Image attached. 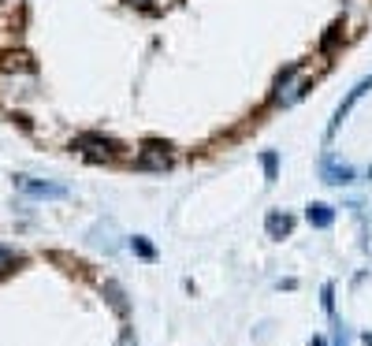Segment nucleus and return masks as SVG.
I'll return each mask as SVG.
<instances>
[{
  "label": "nucleus",
  "instance_id": "obj_1",
  "mask_svg": "<svg viewBox=\"0 0 372 346\" xmlns=\"http://www.w3.org/2000/svg\"><path fill=\"white\" fill-rule=\"evenodd\" d=\"M16 190H23L26 197H42V202H63L71 190L60 183H49V179H30V175H16Z\"/></svg>",
  "mask_w": 372,
  "mask_h": 346
},
{
  "label": "nucleus",
  "instance_id": "obj_2",
  "mask_svg": "<svg viewBox=\"0 0 372 346\" xmlns=\"http://www.w3.org/2000/svg\"><path fill=\"white\" fill-rule=\"evenodd\" d=\"M368 89H372V75H368V78H361V82H357V86H354L350 93H347V97H342V104H339V109H335V119H331V123H328V142H331V138H335V135H339L342 119H347V116L354 112V104H357V101H361V97H365V93H368Z\"/></svg>",
  "mask_w": 372,
  "mask_h": 346
},
{
  "label": "nucleus",
  "instance_id": "obj_3",
  "mask_svg": "<svg viewBox=\"0 0 372 346\" xmlns=\"http://www.w3.org/2000/svg\"><path fill=\"white\" fill-rule=\"evenodd\" d=\"M321 179H324L328 186H347V183L357 179V171H354L350 164H339L331 153H324V156H321Z\"/></svg>",
  "mask_w": 372,
  "mask_h": 346
},
{
  "label": "nucleus",
  "instance_id": "obj_4",
  "mask_svg": "<svg viewBox=\"0 0 372 346\" xmlns=\"http://www.w3.org/2000/svg\"><path fill=\"white\" fill-rule=\"evenodd\" d=\"M75 149L89 153L93 161H108V156H116V142L101 138V135H82V138H75Z\"/></svg>",
  "mask_w": 372,
  "mask_h": 346
},
{
  "label": "nucleus",
  "instance_id": "obj_5",
  "mask_svg": "<svg viewBox=\"0 0 372 346\" xmlns=\"http://www.w3.org/2000/svg\"><path fill=\"white\" fill-rule=\"evenodd\" d=\"M168 164H171V156H168V145H161V142H149L138 156V168H145V171H164Z\"/></svg>",
  "mask_w": 372,
  "mask_h": 346
},
{
  "label": "nucleus",
  "instance_id": "obj_6",
  "mask_svg": "<svg viewBox=\"0 0 372 346\" xmlns=\"http://www.w3.org/2000/svg\"><path fill=\"white\" fill-rule=\"evenodd\" d=\"M305 220H309L313 228L328 231L331 223H335V209H331V205H324V202H313V205H305Z\"/></svg>",
  "mask_w": 372,
  "mask_h": 346
},
{
  "label": "nucleus",
  "instance_id": "obj_7",
  "mask_svg": "<svg viewBox=\"0 0 372 346\" xmlns=\"http://www.w3.org/2000/svg\"><path fill=\"white\" fill-rule=\"evenodd\" d=\"M264 231H268L272 238H287L290 231H294V216H290V212H268Z\"/></svg>",
  "mask_w": 372,
  "mask_h": 346
},
{
  "label": "nucleus",
  "instance_id": "obj_8",
  "mask_svg": "<svg viewBox=\"0 0 372 346\" xmlns=\"http://www.w3.org/2000/svg\"><path fill=\"white\" fill-rule=\"evenodd\" d=\"M130 249H135V254H138L142 261H156V246L149 242V238H142V235L130 238Z\"/></svg>",
  "mask_w": 372,
  "mask_h": 346
},
{
  "label": "nucleus",
  "instance_id": "obj_9",
  "mask_svg": "<svg viewBox=\"0 0 372 346\" xmlns=\"http://www.w3.org/2000/svg\"><path fill=\"white\" fill-rule=\"evenodd\" d=\"M261 164H264V179H268V183H275L279 179V153H261Z\"/></svg>",
  "mask_w": 372,
  "mask_h": 346
},
{
  "label": "nucleus",
  "instance_id": "obj_10",
  "mask_svg": "<svg viewBox=\"0 0 372 346\" xmlns=\"http://www.w3.org/2000/svg\"><path fill=\"white\" fill-rule=\"evenodd\" d=\"M16 261H19V254H16V249H11V246H0V276H4V272H8Z\"/></svg>",
  "mask_w": 372,
  "mask_h": 346
},
{
  "label": "nucleus",
  "instance_id": "obj_11",
  "mask_svg": "<svg viewBox=\"0 0 372 346\" xmlns=\"http://www.w3.org/2000/svg\"><path fill=\"white\" fill-rule=\"evenodd\" d=\"M104 295L112 298V305H116V309H127V298H123V290H119L116 283H108V287H104Z\"/></svg>",
  "mask_w": 372,
  "mask_h": 346
},
{
  "label": "nucleus",
  "instance_id": "obj_12",
  "mask_svg": "<svg viewBox=\"0 0 372 346\" xmlns=\"http://www.w3.org/2000/svg\"><path fill=\"white\" fill-rule=\"evenodd\" d=\"M321 298H324V309H328L331 316H335V287H331V283H328V287L321 290Z\"/></svg>",
  "mask_w": 372,
  "mask_h": 346
},
{
  "label": "nucleus",
  "instance_id": "obj_13",
  "mask_svg": "<svg viewBox=\"0 0 372 346\" xmlns=\"http://www.w3.org/2000/svg\"><path fill=\"white\" fill-rule=\"evenodd\" d=\"M119 346H135V339H130V335H127V339H123V342H119Z\"/></svg>",
  "mask_w": 372,
  "mask_h": 346
},
{
  "label": "nucleus",
  "instance_id": "obj_14",
  "mask_svg": "<svg viewBox=\"0 0 372 346\" xmlns=\"http://www.w3.org/2000/svg\"><path fill=\"white\" fill-rule=\"evenodd\" d=\"M365 346H372V331H365Z\"/></svg>",
  "mask_w": 372,
  "mask_h": 346
},
{
  "label": "nucleus",
  "instance_id": "obj_15",
  "mask_svg": "<svg viewBox=\"0 0 372 346\" xmlns=\"http://www.w3.org/2000/svg\"><path fill=\"white\" fill-rule=\"evenodd\" d=\"M130 4H145V0H130Z\"/></svg>",
  "mask_w": 372,
  "mask_h": 346
},
{
  "label": "nucleus",
  "instance_id": "obj_16",
  "mask_svg": "<svg viewBox=\"0 0 372 346\" xmlns=\"http://www.w3.org/2000/svg\"><path fill=\"white\" fill-rule=\"evenodd\" d=\"M368 179H372V168H368Z\"/></svg>",
  "mask_w": 372,
  "mask_h": 346
}]
</instances>
